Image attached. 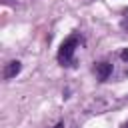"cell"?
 <instances>
[{
  "mask_svg": "<svg viewBox=\"0 0 128 128\" xmlns=\"http://www.w3.org/2000/svg\"><path fill=\"white\" fill-rule=\"evenodd\" d=\"M78 48V36H70L66 38L62 44H60V50H58V62L62 66H68L72 60H74V52Z\"/></svg>",
  "mask_w": 128,
  "mask_h": 128,
  "instance_id": "6da1fadb",
  "label": "cell"
},
{
  "mask_svg": "<svg viewBox=\"0 0 128 128\" xmlns=\"http://www.w3.org/2000/svg\"><path fill=\"white\" fill-rule=\"evenodd\" d=\"M94 70H96V76H98V80H108V76L112 74V64L110 62H98L96 66H94Z\"/></svg>",
  "mask_w": 128,
  "mask_h": 128,
  "instance_id": "7a4b0ae2",
  "label": "cell"
},
{
  "mask_svg": "<svg viewBox=\"0 0 128 128\" xmlns=\"http://www.w3.org/2000/svg\"><path fill=\"white\" fill-rule=\"evenodd\" d=\"M20 68H22V66H20V62H18V60L8 62V64H6V68H4V78H6V80H8V78H14V76L20 72Z\"/></svg>",
  "mask_w": 128,
  "mask_h": 128,
  "instance_id": "3957f363",
  "label": "cell"
},
{
  "mask_svg": "<svg viewBox=\"0 0 128 128\" xmlns=\"http://www.w3.org/2000/svg\"><path fill=\"white\" fill-rule=\"evenodd\" d=\"M120 58H122L124 62H128V50H122V52H120Z\"/></svg>",
  "mask_w": 128,
  "mask_h": 128,
  "instance_id": "277c9868",
  "label": "cell"
},
{
  "mask_svg": "<svg viewBox=\"0 0 128 128\" xmlns=\"http://www.w3.org/2000/svg\"><path fill=\"white\" fill-rule=\"evenodd\" d=\"M122 26H124V28H126V30H128V22H124V24H122Z\"/></svg>",
  "mask_w": 128,
  "mask_h": 128,
  "instance_id": "5b68a950",
  "label": "cell"
},
{
  "mask_svg": "<svg viewBox=\"0 0 128 128\" xmlns=\"http://www.w3.org/2000/svg\"><path fill=\"white\" fill-rule=\"evenodd\" d=\"M126 128H128V124H126Z\"/></svg>",
  "mask_w": 128,
  "mask_h": 128,
  "instance_id": "8992f818",
  "label": "cell"
}]
</instances>
